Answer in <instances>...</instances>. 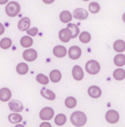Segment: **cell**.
Segmentation results:
<instances>
[{
	"instance_id": "3",
	"label": "cell",
	"mask_w": 125,
	"mask_h": 127,
	"mask_svg": "<svg viewBox=\"0 0 125 127\" xmlns=\"http://www.w3.org/2000/svg\"><path fill=\"white\" fill-rule=\"evenodd\" d=\"M85 70L87 71L88 73L91 74V75H95L100 70V63L97 61L90 60L86 63Z\"/></svg>"
},
{
	"instance_id": "7",
	"label": "cell",
	"mask_w": 125,
	"mask_h": 127,
	"mask_svg": "<svg viewBox=\"0 0 125 127\" xmlns=\"http://www.w3.org/2000/svg\"><path fill=\"white\" fill-rule=\"evenodd\" d=\"M82 55V50L78 46H72L68 50V56L72 60H77Z\"/></svg>"
},
{
	"instance_id": "23",
	"label": "cell",
	"mask_w": 125,
	"mask_h": 127,
	"mask_svg": "<svg viewBox=\"0 0 125 127\" xmlns=\"http://www.w3.org/2000/svg\"><path fill=\"white\" fill-rule=\"evenodd\" d=\"M113 77L116 80H123V79H125V71L122 68H118L113 72Z\"/></svg>"
},
{
	"instance_id": "29",
	"label": "cell",
	"mask_w": 125,
	"mask_h": 127,
	"mask_svg": "<svg viewBox=\"0 0 125 127\" xmlns=\"http://www.w3.org/2000/svg\"><path fill=\"white\" fill-rule=\"evenodd\" d=\"M65 105L68 108H73L77 106V100L75 97L73 96H69L66 99L65 101Z\"/></svg>"
},
{
	"instance_id": "34",
	"label": "cell",
	"mask_w": 125,
	"mask_h": 127,
	"mask_svg": "<svg viewBox=\"0 0 125 127\" xmlns=\"http://www.w3.org/2000/svg\"><path fill=\"white\" fill-rule=\"evenodd\" d=\"M44 126H47V127H51V125L48 122H44L40 125V127H44Z\"/></svg>"
},
{
	"instance_id": "5",
	"label": "cell",
	"mask_w": 125,
	"mask_h": 127,
	"mask_svg": "<svg viewBox=\"0 0 125 127\" xmlns=\"http://www.w3.org/2000/svg\"><path fill=\"white\" fill-rule=\"evenodd\" d=\"M22 56L24 60L26 61V62H33L38 57V53L33 49H28V50H26L23 52Z\"/></svg>"
},
{
	"instance_id": "30",
	"label": "cell",
	"mask_w": 125,
	"mask_h": 127,
	"mask_svg": "<svg viewBox=\"0 0 125 127\" xmlns=\"http://www.w3.org/2000/svg\"><path fill=\"white\" fill-rule=\"evenodd\" d=\"M36 80L38 82L39 84H41V85H48L49 82H50V79H49V78L47 77L46 75H44V74L43 73H39L37 75L36 77Z\"/></svg>"
},
{
	"instance_id": "25",
	"label": "cell",
	"mask_w": 125,
	"mask_h": 127,
	"mask_svg": "<svg viewBox=\"0 0 125 127\" xmlns=\"http://www.w3.org/2000/svg\"><path fill=\"white\" fill-rule=\"evenodd\" d=\"M66 122V116L63 114H59L55 116L54 118V123L56 126H61L63 125H65Z\"/></svg>"
},
{
	"instance_id": "6",
	"label": "cell",
	"mask_w": 125,
	"mask_h": 127,
	"mask_svg": "<svg viewBox=\"0 0 125 127\" xmlns=\"http://www.w3.org/2000/svg\"><path fill=\"white\" fill-rule=\"evenodd\" d=\"M105 120L110 124H116L119 120V114L115 110H109L105 114Z\"/></svg>"
},
{
	"instance_id": "18",
	"label": "cell",
	"mask_w": 125,
	"mask_h": 127,
	"mask_svg": "<svg viewBox=\"0 0 125 127\" xmlns=\"http://www.w3.org/2000/svg\"><path fill=\"white\" fill-rule=\"evenodd\" d=\"M113 49H114L115 51L122 53L125 50V42L122 39L115 41V43L113 44Z\"/></svg>"
},
{
	"instance_id": "19",
	"label": "cell",
	"mask_w": 125,
	"mask_h": 127,
	"mask_svg": "<svg viewBox=\"0 0 125 127\" xmlns=\"http://www.w3.org/2000/svg\"><path fill=\"white\" fill-rule=\"evenodd\" d=\"M73 15L68 10H64L60 14V20L62 23H68L72 21Z\"/></svg>"
},
{
	"instance_id": "4",
	"label": "cell",
	"mask_w": 125,
	"mask_h": 127,
	"mask_svg": "<svg viewBox=\"0 0 125 127\" xmlns=\"http://www.w3.org/2000/svg\"><path fill=\"white\" fill-rule=\"evenodd\" d=\"M54 114V109L50 107H44L39 113V118L42 120H50Z\"/></svg>"
},
{
	"instance_id": "2",
	"label": "cell",
	"mask_w": 125,
	"mask_h": 127,
	"mask_svg": "<svg viewBox=\"0 0 125 127\" xmlns=\"http://www.w3.org/2000/svg\"><path fill=\"white\" fill-rule=\"evenodd\" d=\"M21 6L17 2L12 1L10 3H8L6 7H5V13L8 16L15 17L20 13Z\"/></svg>"
},
{
	"instance_id": "1",
	"label": "cell",
	"mask_w": 125,
	"mask_h": 127,
	"mask_svg": "<svg viewBox=\"0 0 125 127\" xmlns=\"http://www.w3.org/2000/svg\"><path fill=\"white\" fill-rule=\"evenodd\" d=\"M71 122L75 126H83L87 122V116L83 112L76 111L71 115Z\"/></svg>"
},
{
	"instance_id": "24",
	"label": "cell",
	"mask_w": 125,
	"mask_h": 127,
	"mask_svg": "<svg viewBox=\"0 0 125 127\" xmlns=\"http://www.w3.org/2000/svg\"><path fill=\"white\" fill-rule=\"evenodd\" d=\"M32 44H33V40L31 37L24 36L21 38V44L24 48H29V47L32 45Z\"/></svg>"
},
{
	"instance_id": "14",
	"label": "cell",
	"mask_w": 125,
	"mask_h": 127,
	"mask_svg": "<svg viewBox=\"0 0 125 127\" xmlns=\"http://www.w3.org/2000/svg\"><path fill=\"white\" fill-rule=\"evenodd\" d=\"M59 38L61 42L63 43H68L70 39L72 38V34L70 31L67 28H63L59 32Z\"/></svg>"
},
{
	"instance_id": "20",
	"label": "cell",
	"mask_w": 125,
	"mask_h": 127,
	"mask_svg": "<svg viewBox=\"0 0 125 127\" xmlns=\"http://www.w3.org/2000/svg\"><path fill=\"white\" fill-rule=\"evenodd\" d=\"M50 79L53 83H58L61 79V73L59 70H53L50 73Z\"/></svg>"
},
{
	"instance_id": "22",
	"label": "cell",
	"mask_w": 125,
	"mask_h": 127,
	"mask_svg": "<svg viewBox=\"0 0 125 127\" xmlns=\"http://www.w3.org/2000/svg\"><path fill=\"white\" fill-rule=\"evenodd\" d=\"M28 70H29L28 65L24 63V62H21V63H19L16 66V72L19 74H21V75H25L26 73H27Z\"/></svg>"
},
{
	"instance_id": "11",
	"label": "cell",
	"mask_w": 125,
	"mask_h": 127,
	"mask_svg": "<svg viewBox=\"0 0 125 127\" xmlns=\"http://www.w3.org/2000/svg\"><path fill=\"white\" fill-rule=\"evenodd\" d=\"M83 76H84V74H83V71L82 67L78 65L74 66L73 68V77L74 78V79L80 81L83 79Z\"/></svg>"
},
{
	"instance_id": "32",
	"label": "cell",
	"mask_w": 125,
	"mask_h": 127,
	"mask_svg": "<svg viewBox=\"0 0 125 127\" xmlns=\"http://www.w3.org/2000/svg\"><path fill=\"white\" fill-rule=\"evenodd\" d=\"M26 33L31 37H34L38 33V29L37 27H32L26 30Z\"/></svg>"
},
{
	"instance_id": "16",
	"label": "cell",
	"mask_w": 125,
	"mask_h": 127,
	"mask_svg": "<svg viewBox=\"0 0 125 127\" xmlns=\"http://www.w3.org/2000/svg\"><path fill=\"white\" fill-rule=\"evenodd\" d=\"M41 93V95H42L44 98L45 99H48V100H54L55 99V94L52 91L49 89H46V88H43L40 91Z\"/></svg>"
},
{
	"instance_id": "36",
	"label": "cell",
	"mask_w": 125,
	"mask_h": 127,
	"mask_svg": "<svg viewBox=\"0 0 125 127\" xmlns=\"http://www.w3.org/2000/svg\"><path fill=\"white\" fill-rule=\"evenodd\" d=\"M9 0H0V4H5V3H8Z\"/></svg>"
},
{
	"instance_id": "21",
	"label": "cell",
	"mask_w": 125,
	"mask_h": 127,
	"mask_svg": "<svg viewBox=\"0 0 125 127\" xmlns=\"http://www.w3.org/2000/svg\"><path fill=\"white\" fill-rule=\"evenodd\" d=\"M9 121L11 124H18L22 121V116L19 114V113H12L9 115Z\"/></svg>"
},
{
	"instance_id": "31",
	"label": "cell",
	"mask_w": 125,
	"mask_h": 127,
	"mask_svg": "<svg viewBox=\"0 0 125 127\" xmlns=\"http://www.w3.org/2000/svg\"><path fill=\"white\" fill-rule=\"evenodd\" d=\"M89 9L91 13L95 14V13H98L100 11V4L98 3H96V2H92V3H89Z\"/></svg>"
},
{
	"instance_id": "12",
	"label": "cell",
	"mask_w": 125,
	"mask_h": 127,
	"mask_svg": "<svg viewBox=\"0 0 125 127\" xmlns=\"http://www.w3.org/2000/svg\"><path fill=\"white\" fill-rule=\"evenodd\" d=\"M12 97V92L8 88H2L0 89V101H8Z\"/></svg>"
},
{
	"instance_id": "35",
	"label": "cell",
	"mask_w": 125,
	"mask_h": 127,
	"mask_svg": "<svg viewBox=\"0 0 125 127\" xmlns=\"http://www.w3.org/2000/svg\"><path fill=\"white\" fill-rule=\"evenodd\" d=\"M43 2H44V3H47V4H50V3H54V0H43Z\"/></svg>"
},
{
	"instance_id": "8",
	"label": "cell",
	"mask_w": 125,
	"mask_h": 127,
	"mask_svg": "<svg viewBox=\"0 0 125 127\" xmlns=\"http://www.w3.org/2000/svg\"><path fill=\"white\" fill-rule=\"evenodd\" d=\"M9 107L11 112L15 113H21L23 111V105L21 101L17 100H12L9 102Z\"/></svg>"
},
{
	"instance_id": "9",
	"label": "cell",
	"mask_w": 125,
	"mask_h": 127,
	"mask_svg": "<svg viewBox=\"0 0 125 127\" xmlns=\"http://www.w3.org/2000/svg\"><path fill=\"white\" fill-rule=\"evenodd\" d=\"M89 16V13L85 10V9H82V8H78L76 9L73 12V17L77 20H86Z\"/></svg>"
},
{
	"instance_id": "26",
	"label": "cell",
	"mask_w": 125,
	"mask_h": 127,
	"mask_svg": "<svg viewBox=\"0 0 125 127\" xmlns=\"http://www.w3.org/2000/svg\"><path fill=\"white\" fill-rule=\"evenodd\" d=\"M114 64L118 67H123L125 65V56L123 54L117 55L114 57Z\"/></svg>"
},
{
	"instance_id": "10",
	"label": "cell",
	"mask_w": 125,
	"mask_h": 127,
	"mask_svg": "<svg viewBox=\"0 0 125 127\" xmlns=\"http://www.w3.org/2000/svg\"><path fill=\"white\" fill-rule=\"evenodd\" d=\"M30 26H31V20L28 17H23L18 22V28L21 32L28 30L30 28Z\"/></svg>"
},
{
	"instance_id": "28",
	"label": "cell",
	"mask_w": 125,
	"mask_h": 127,
	"mask_svg": "<svg viewBox=\"0 0 125 127\" xmlns=\"http://www.w3.org/2000/svg\"><path fill=\"white\" fill-rule=\"evenodd\" d=\"M12 45V40L9 38H4L0 41V47L3 50H8Z\"/></svg>"
},
{
	"instance_id": "38",
	"label": "cell",
	"mask_w": 125,
	"mask_h": 127,
	"mask_svg": "<svg viewBox=\"0 0 125 127\" xmlns=\"http://www.w3.org/2000/svg\"><path fill=\"white\" fill-rule=\"evenodd\" d=\"M83 1H84V2H87V1H89V0H83Z\"/></svg>"
},
{
	"instance_id": "13",
	"label": "cell",
	"mask_w": 125,
	"mask_h": 127,
	"mask_svg": "<svg viewBox=\"0 0 125 127\" xmlns=\"http://www.w3.org/2000/svg\"><path fill=\"white\" fill-rule=\"evenodd\" d=\"M66 53H67V50H66V47H64L62 45L55 46L54 48V50H53V54H54V56L58 58L65 57Z\"/></svg>"
},
{
	"instance_id": "17",
	"label": "cell",
	"mask_w": 125,
	"mask_h": 127,
	"mask_svg": "<svg viewBox=\"0 0 125 127\" xmlns=\"http://www.w3.org/2000/svg\"><path fill=\"white\" fill-rule=\"evenodd\" d=\"M66 28L70 31L72 34V38H75L78 36L80 31H79V28L77 26L76 24H73V23H68L67 25V27Z\"/></svg>"
},
{
	"instance_id": "15",
	"label": "cell",
	"mask_w": 125,
	"mask_h": 127,
	"mask_svg": "<svg viewBox=\"0 0 125 127\" xmlns=\"http://www.w3.org/2000/svg\"><path fill=\"white\" fill-rule=\"evenodd\" d=\"M88 93L89 96L92 98H99L101 95V90L99 86L92 85L88 89Z\"/></svg>"
},
{
	"instance_id": "37",
	"label": "cell",
	"mask_w": 125,
	"mask_h": 127,
	"mask_svg": "<svg viewBox=\"0 0 125 127\" xmlns=\"http://www.w3.org/2000/svg\"><path fill=\"white\" fill-rule=\"evenodd\" d=\"M123 21H124L125 23V13L124 14V15H123Z\"/></svg>"
},
{
	"instance_id": "27",
	"label": "cell",
	"mask_w": 125,
	"mask_h": 127,
	"mask_svg": "<svg viewBox=\"0 0 125 127\" xmlns=\"http://www.w3.org/2000/svg\"><path fill=\"white\" fill-rule=\"evenodd\" d=\"M79 40L83 44H88L91 40V35L88 32H83L79 35Z\"/></svg>"
},
{
	"instance_id": "33",
	"label": "cell",
	"mask_w": 125,
	"mask_h": 127,
	"mask_svg": "<svg viewBox=\"0 0 125 127\" xmlns=\"http://www.w3.org/2000/svg\"><path fill=\"white\" fill-rule=\"evenodd\" d=\"M4 27H3V25L2 24V23H0V35L3 34V32H4Z\"/></svg>"
}]
</instances>
